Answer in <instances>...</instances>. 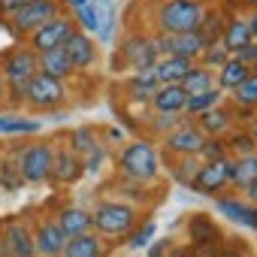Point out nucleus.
Instances as JSON below:
<instances>
[{"label":"nucleus","mask_w":257,"mask_h":257,"mask_svg":"<svg viewBox=\"0 0 257 257\" xmlns=\"http://www.w3.org/2000/svg\"><path fill=\"white\" fill-rule=\"evenodd\" d=\"M206 10L200 0H167L158 13V25L164 34H191L200 31Z\"/></svg>","instance_id":"1"},{"label":"nucleus","mask_w":257,"mask_h":257,"mask_svg":"<svg viewBox=\"0 0 257 257\" xmlns=\"http://www.w3.org/2000/svg\"><path fill=\"white\" fill-rule=\"evenodd\" d=\"M121 173L137 182H149L158 176V155L149 143H134L121 155Z\"/></svg>","instance_id":"2"},{"label":"nucleus","mask_w":257,"mask_h":257,"mask_svg":"<svg viewBox=\"0 0 257 257\" xmlns=\"http://www.w3.org/2000/svg\"><path fill=\"white\" fill-rule=\"evenodd\" d=\"M91 224L106 236H124L137 224V212L131 206H121V203H106L91 215Z\"/></svg>","instance_id":"3"},{"label":"nucleus","mask_w":257,"mask_h":257,"mask_svg":"<svg viewBox=\"0 0 257 257\" xmlns=\"http://www.w3.org/2000/svg\"><path fill=\"white\" fill-rule=\"evenodd\" d=\"M155 49L164 52V55H173V58H188V61H194V58L203 55V49H209V46L203 43V37H200L197 31H191V34H164V37L155 40Z\"/></svg>","instance_id":"4"},{"label":"nucleus","mask_w":257,"mask_h":257,"mask_svg":"<svg viewBox=\"0 0 257 257\" xmlns=\"http://www.w3.org/2000/svg\"><path fill=\"white\" fill-rule=\"evenodd\" d=\"M22 94H25L34 106H40V109H52V106H58V103L64 100V85H61V79H55V76L37 73V76L25 85Z\"/></svg>","instance_id":"5"},{"label":"nucleus","mask_w":257,"mask_h":257,"mask_svg":"<svg viewBox=\"0 0 257 257\" xmlns=\"http://www.w3.org/2000/svg\"><path fill=\"white\" fill-rule=\"evenodd\" d=\"M37 73H40V64H37V55H34L31 49H19L16 55H10V61H7V67H4L7 82H10L19 94L25 91V85H28Z\"/></svg>","instance_id":"6"},{"label":"nucleus","mask_w":257,"mask_h":257,"mask_svg":"<svg viewBox=\"0 0 257 257\" xmlns=\"http://www.w3.org/2000/svg\"><path fill=\"white\" fill-rule=\"evenodd\" d=\"M13 19H16V31H31L34 34L46 22L58 19V4H55V0H28Z\"/></svg>","instance_id":"7"},{"label":"nucleus","mask_w":257,"mask_h":257,"mask_svg":"<svg viewBox=\"0 0 257 257\" xmlns=\"http://www.w3.org/2000/svg\"><path fill=\"white\" fill-rule=\"evenodd\" d=\"M52 149L49 146H31L25 155H22V179L25 182H46L52 176Z\"/></svg>","instance_id":"8"},{"label":"nucleus","mask_w":257,"mask_h":257,"mask_svg":"<svg viewBox=\"0 0 257 257\" xmlns=\"http://www.w3.org/2000/svg\"><path fill=\"white\" fill-rule=\"evenodd\" d=\"M73 31H76V28H73V22H67V19H52V22H46L43 28H37V31H34L31 43H34V49H37V52L58 49V46H64V40H67Z\"/></svg>","instance_id":"9"},{"label":"nucleus","mask_w":257,"mask_h":257,"mask_svg":"<svg viewBox=\"0 0 257 257\" xmlns=\"http://www.w3.org/2000/svg\"><path fill=\"white\" fill-rule=\"evenodd\" d=\"M227 182H230V164H227L224 158H218V161H209L203 170H197L194 188L203 191V194H212V191L224 188Z\"/></svg>","instance_id":"10"},{"label":"nucleus","mask_w":257,"mask_h":257,"mask_svg":"<svg viewBox=\"0 0 257 257\" xmlns=\"http://www.w3.org/2000/svg\"><path fill=\"white\" fill-rule=\"evenodd\" d=\"M158 49H155V40H143V37H131L124 43V58L131 61L134 70H149L158 64Z\"/></svg>","instance_id":"11"},{"label":"nucleus","mask_w":257,"mask_h":257,"mask_svg":"<svg viewBox=\"0 0 257 257\" xmlns=\"http://www.w3.org/2000/svg\"><path fill=\"white\" fill-rule=\"evenodd\" d=\"M4 248L10 251V257H34L37 254V245L28 233L25 224L19 221H10L7 224V236H4Z\"/></svg>","instance_id":"12"},{"label":"nucleus","mask_w":257,"mask_h":257,"mask_svg":"<svg viewBox=\"0 0 257 257\" xmlns=\"http://www.w3.org/2000/svg\"><path fill=\"white\" fill-rule=\"evenodd\" d=\"M64 52H67V58H70L73 67H91L94 58H97L94 43H91L85 34H79V31H73V34L64 40Z\"/></svg>","instance_id":"13"},{"label":"nucleus","mask_w":257,"mask_h":257,"mask_svg":"<svg viewBox=\"0 0 257 257\" xmlns=\"http://www.w3.org/2000/svg\"><path fill=\"white\" fill-rule=\"evenodd\" d=\"M34 245L43 257H58L64 254V245H67V233L58 227V224H40L37 236H34Z\"/></svg>","instance_id":"14"},{"label":"nucleus","mask_w":257,"mask_h":257,"mask_svg":"<svg viewBox=\"0 0 257 257\" xmlns=\"http://www.w3.org/2000/svg\"><path fill=\"white\" fill-rule=\"evenodd\" d=\"M203 143H206L203 131H200V127H191V124H182L179 131L170 134V140H167V146L173 152H179V155H200Z\"/></svg>","instance_id":"15"},{"label":"nucleus","mask_w":257,"mask_h":257,"mask_svg":"<svg viewBox=\"0 0 257 257\" xmlns=\"http://www.w3.org/2000/svg\"><path fill=\"white\" fill-rule=\"evenodd\" d=\"M188 73H191V61H188V58H173V55H167L164 61L155 64V76H158L161 85H182Z\"/></svg>","instance_id":"16"},{"label":"nucleus","mask_w":257,"mask_h":257,"mask_svg":"<svg viewBox=\"0 0 257 257\" xmlns=\"http://www.w3.org/2000/svg\"><path fill=\"white\" fill-rule=\"evenodd\" d=\"M37 64H40V73H46V76H55V79H64V76H70V73H73V64H70V58H67L64 46L40 52Z\"/></svg>","instance_id":"17"},{"label":"nucleus","mask_w":257,"mask_h":257,"mask_svg":"<svg viewBox=\"0 0 257 257\" xmlns=\"http://www.w3.org/2000/svg\"><path fill=\"white\" fill-rule=\"evenodd\" d=\"M188 97H191V94H188L182 85H161V88L152 94V103H155L158 112H179V109H185Z\"/></svg>","instance_id":"18"},{"label":"nucleus","mask_w":257,"mask_h":257,"mask_svg":"<svg viewBox=\"0 0 257 257\" xmlns=\"http://www.w3.org/2000/svg\"><path fill=\"white\" fill-rule=\"evenodd\" d=\"M52 176H55L58 182H64V185L76 182V179L82 176V164H79V158H76L73 152H58L55 161H52Z\"/></svg>","instance_id":"19"},{"label":"nucleus","mask_w":257,"mask_h":257,"mask_svg":"<svg viewBox=\"0 0 257 257\" xmlns=\"http://www.w3.org/2000/svg\"><path fill=\"white\" fill-rule=\"evenodd\" d=\"M221 40H224V49L233 55V52H239L242 46L254 43V34H251V25H248V22H230L227 31H221Z\"/></svg>","instance_id":"20"},{"label":"nucleus","mask_w":257,"mask_h":257,"mask_svg":"<svg viewBox=\"0 0 257 257\" xmlns=\"http://www.w3.org/2000/svg\"><path fill=\"white\" fill-rule=\"evenodd\" d=\"M218 212H221L224 218L242 224V227L257 230V209H248V206H242V203H236V200H221V203H218Z\"/></svg>","instance_id":"21"},{"label":"nucleus","mask_w":257,"mask_h":257,"mask_svg":"<svg viewBox=\"0 0 257 257\" xmlns=\"http://www.w3.org/2000/svg\"><path fill=\"white\" fill-rule=\"evenodd\" d=\"M64 257H100V239L91 233L70 236L64 245Z\"/></svg>","instance_id":"22"},{"label":"nucleus","mask_w":257,"mask_h":257,"mask_svg":"<svg viewBox=\"0 0 257 257\" xmlns=\"http://www.w3.org/2000/svg\"><path fill=\"white\" fill-rule=\"evenodd\" d=\"M91 10L97 16V37L103 43L112 40V25H115V10H112V0H91Z\"/></svg>","instance_id":"23"},{"label":"nucleus","mask_w":257,"mask_h":257,"mask_svg":"<svg viewBox=\"0 0 257 257\" xmlns=\"http://www.w3.org/2000/svg\"><path fill=\"white\" fill-rule=\"evenodd\" d=\"M257 179V155H242L236 164H230V182L239 188H248Z\"/></svg>","instance_id":"24"},{"label":"nucleus","mask_w":257,"mask_h":257,"mask_svg":"<svg viewBox=\"0 0 257 257\" xmlns=\"http://www.w3.org/2000/svg\"><path fill=\"white\" fill-rule=\"evenodd\" d=\"M188 233H191V242L194 245H212L218 239V227L206 215H194L191 224H188Z\"/></svg>","instance_id":"25"},{"label":"nucleus","mask_w":257,"mask_h":257,"mask_svg":"<svg viewBox=\"0 0 257 257\" xmlns=\"http://www.w3.org/2000/svg\"><path fill=\"white\" fill-rule=\"evenodd\" d=\"M248 76H251V67H248V64H242V61H236V58H233V61H227V64L221 67V73H218L221 88H230V91H233V88H239Z\"/></svg>","instance_id":"26"},{"label":"nucleus","mask_w":257,"mask_h":257,"mask_svg":"<svg viewBox=\"0 0 257 257\" xmlns=\"http://www.w3.org/2000/svg\"><path fill=\"white\" fill-rule=\"evenodd\" d=\"M58 227L67 233V239H70V236H82V233H88V227H91V215L82 212V209H67V212L61 215V224H58Z\"/></svg>","instance_id":"27"},{"label":"nucleus","mask_w":257,"mask_h":257,"mask_svg":"<svg viewBox=\"0 0 257 257\" xmlns=\"http://www.w3.org/2000/svg\"><path fill=\"white\" fill-rule=\"evenodd\" d=\"M40 121L34 118H16V115H0V134H40Z\"/></svg>","instance_id":"28"},{"label":"nucleus","mask_w":257,"mask_h":257,"mask_svg":"<svg viewBox=\"0 0 257 257\" xmlns=\"http://www.w3.org/2000/svg\"><path fill=\"white\" fill-rule=\"evenodd\" d=\"M200 115H203L200 118V131H206V134H221V131L230 127V115L224 109H218V106H212V109H206Z\"/></svg>","instance_id":"29"},{"label":"nucleus","mask_w":257,"mask_h":257,"mask_svg":"<svg viewBox=\"0 0 257 257\" xmlns=\"http://www.w3.org/2000/svg\"><path fill=\"white\" fill-rule=\"evenodd\" d=\"M161 88V82H158V76H155V67H149V70H137V76H134V82H131V91L140 97H152L155 91Z\"/></svg>","instance_id":"30"},{"label":"nucleus","mask_w":257,"mask_h":257,"mask_svg":"<svg viewBox=\"0 0 257 257\" xmlns=\"http://www.w3.org/2000/svg\"><path fill=\"white\" fill-rule=\"evenodd\" d=\"M218 97H221V91L206 88V91H200V94H191V97H188V103H185V109H188L191 115H200V112H206V109L218 106Z\"/></svg>","instance_id":"31"},{"label":"nucleus","mask_w":257,"mask_h":257,"mask_svg":"<svg viewBox=\"0 0 257 257\" xmlns=\"http://www.w3.org/2000/svg\"><path fill=\"white\" fill-rule=\"evenodd\" d=\"M182 88H185L188 94H200V91H206V88H212V73H209L206 67H191V73L185 76V82H182Z\"/></svg>","instance_id":"32"},{"label":"nucleus","mask_w":257,"mask_h":257,"mask_svg":"<svg viewBox=\"0 0 257 257\" xmlns=\"http://www.w3.org/2000/svg\"><path fill=\"white\" fill-rule=\"evenodd\" d=\"M197 34L203 37V43H206V46H212V43L221 37V16H218V13L203 16V22H200V31H197Z\"/></svg>","instance_id":"33"},{"label":"nucleus","mask_w":257,"mask_h":257,"mask_svg":"<svg viewBox=\"0 0 257 257\" xmlns=\"http://www.w3.org/2000/svg\"><path fill=\"white\" fill-rule=\"evenodd\" d=\"M236 91V100L242 103V106H257V73H251L239 88H233Z\"/></svg>","instance_id":"34"},{"label":"nucleus","mask_w":257,"mask_h":257,"mask_svg":"<svg viewBox=\"0 0 257 257\" xmlns=\"http://www.w3.org/2000/svg\"><path fill=\"white\" fill-rule=\"evenodd\" d=\"M73 146H76V152H82V155H91L94 149H100L97 140H94V134L88 131V127H79V131L73 134Z\"/></svg>","instance_id":"35"},{"label":"nucleus","mask_w":257,"mask_h":257,"mask_svg":"<svg viewBox=\"0 0 257 257\" xmlns=\"http://www.w3.org/2000/svg\"><path fill=\"white\" fill-rule=\"evenodd\" d=\"M203 61L209 67H224L230 61V52L227 49H203Z\"/></svg>","instance_id":"36"},{"label":"nucleus","mask_w":257,"mask_h":257,"mask_svg":"<svg viewBox=\"0 0 257 257\" xmlns=\"http://www.w3.org/2000/svg\"><path fill=\"white\" fill-rule=\"evenodd\" d=\"M152 236H155V224H152V221H149V224H146V227H143V230H137V233H134V236H131V242H127V245H131V248H146V245H149V239H152Z\"/></svg>","instance_id":"37"},{"label":"nucleus","mask_w":257,"mask_h":257,"mask_svg":"<svg viewBox=\"0 0 257 257\" xmlns=\"http://www.w3.org/2000/svg\"><path fill=\"white\" fill-rule=\"evenodd\" d=\"M76 16H79V22H82V28H85V31H91V34H97V16H94V10H91V4H85V7H79V10H76Z\"/></svg>","instance_id":"38"},{"label":"nucleus","mask_w":257,"mask_h":257,"mask_svg":"<svg viewBox=\"0 0 257 257\" xmlns=\"http://www.w3.org/2000/svg\"><path fill=\"white\" fill-rule=\"evenodd\" d=\"M22 182H25L22 170H16V167H4V170H0V185H4V188H16Z\"/></svg>","instance_id":"39"},{"label":"nucleus","mask_w":257,"mask_h":257,"mask_svg":"<svg viewBox=\"0 0 257 257\" xmlns=\"http://www.w3.org/2000/svg\"><path fill=\"white\" fill-rule=\"evenodd\" d=\"M236 61H242V64H248V67H254V64H257V43L242 46V49L236 52Z\"/></svg>","instance_id":"40"},{"label":"nucleus","mask_w":257,"mask_h":257,"mask_svg":"<svg viewBox=\"0 0 257 257\" xmlns=\"http://www.w3.org/2000/svg\"><path fill=\"white\" fill-rule=\"evenodd\" d=\"M233 149L242 152V155H251V152H254V140L245 137V134H236V137H233Z\"/></svg>","instance_id":"41"},{"label":"nucleus","mask_w":257,"mask_h":257,"mask_svg":"<svg viewBox=\"0 0 257 257\" xmlns=\"http://www.w3.org/2000/svg\"><path fill=\"white\" fill-rule=\"evenodd\" d=\"M200 155H203L206 161H218V158H224V149H221V143H203Z\"/></svg>","instance_id":"42"},{"label":"nucleus","mask_w":257,"mask_h":257,"mask_svg":"<svg viewBox=\"0 0 257 257\" xmlns=\"http://www.w3.org/2000/svg\"><path fill=\"white\" fill-rule=\"evenodd\" d=\"M28 0H0V16H16Z\"/></svg>","instance_id":"43"},{"label":"nucleus","mask_w":257,"mask_h":257,"mask_svg":"<svg viewBox=\"0 0 257 257\" xmlns=\"http://www.w3.org/2000/svg\"><path fill=\"white\" fill-rule=\"evenodd\" d=\"M100 164H103V149H94V152L88 155V164H85L82 170H85V173H97Z\"/></svg>","instance_id":"44"},{"label":"nucleus","mask_w":257,"mask_h":257,"mask_svg":"<svg viewBox=\"0 0 257 257\" xmlns=\"http://www.w3.org/2000/svg\"><path fill=\"white\" fill-rule=\"evenodd\" d=\"M194 257H221V254L215 251V245H197L194 248Z\"/></svg>","instance_id":"45"},{"label":"nucleus","mask_w":257,"mask_h":257,"mask_svg":"<svg viewBox=\"0 0 257 257\" xmlns=\"http://www.w3.org/2000/svg\"><path fill=\"white\" fill-rule=\"evenodd\" d=\"M248 194H251V197H254V200H257V179H254V182H251V185H248Z\"/></svg>","instance_id":"46"},{"label":"nucleus","mask_w":257,"mask_h":257,"mask_svg":"<svg viewBox=\"0 0 257 257\" xmlns=\"http://www.w3.org/2000/svg\"><path fill=\"white\" fill-rule=\"evenodd\" d=\"M248 25H251V34H254V37H257V13H254V19H251V22H248Z\"/></svg>","instance_id":"47"},{"label":"nucleus","mask_w":257,"mask_h":257,"mask_svg":"<svg viewBox=\"0 0 257 257\" xmlns=\"http://www.w3.org/2000/svg\"><path fill=\"white\" fill-rule=\"evenodd\" d=\"M70 4H73V7L79 10V7H85V4H91V0H70Z\"/></svg>","instance_id":"48"},{"label":"nucleus","mask_w":257,"mask_h":257,"mask_svg":"<svg viewBox=\"0 0 257 257\" xmlns=\"http://www.w3.org/2000/svg\"><path fill=\"white\" fill-rule=\"evenodd\" d=\"M161 251H164V245H155L152 248V257H161Z\"/></svg>","instance_id":"49"},{"label":"nucleus","mask_w":257,"mask_h":257,"mask_svg":"<svg viewBox=\"0 0 257 257\" xmlns=\"http://www.w3.org/2000/svg\"><path fill=\"white\" fill-rule=\"evenodd\" d=\"M251 140H254V146H257V121H254V127H251Z\"/></svg>","instance_id":"50"},{"label":"nucleus","mask_w":257,"mask_h":257,"mask_svg":"<svg viewBox=\"0 0 257 257\" xmlns=\"http://www.w3.org/2000/svg\"><path fill=\"white\" fill-rule=\"evenodd\" d=\"M0 257H4V239H0Z\"/></svg>","instance_id":"51"},{"label":"nucleus","mask_w":257,"mask_h":257,"mask_svg":"<svg viewBox=\"0 0 257 257\" xmlns=\"http://www.w3.org/2000/svg\"><path fill=\"white\" fill-rule=\"evenodd\" d=\"M0 97H4V79H0Z\"/></svg>","instance_id":"52"},{"label":"nucleus","mask_w":257,"mask_h":257,"mask_svg":"<svg viewBox=\"0 0 257 257\" xmlns=\"http://www.w3.org/2000/svg\"><path fill=\"white\" fill-rule=\"evenodd\" d=\"M224 257H239V254H233V251H230V254H224Z\"/></svg>","instance_id":"53"},{"label":"nucleus","mask_w":257,"mask_h":257,"mask_svg":"<svg viewBox=\"0 0 257 257\" xmlns=\"http://www.w3.org/2000/svg\"><path fill=\"white\" fill-rule=\"evenodd\" d=\"M248 4H254V7H257V0H248Z\"/></svg>","instance_id":"54"},{"label":"nucleus","mask_w":257,"mask_h":257,"mask_svg":"<svg viewBox=\"0 0 257 257\" xmlns=\"http://www.w3.org/2000/svg\"><path fill=\"white\" fill-rule=\"evenodd\" d=\"M251 70H254V73H257V64H254V67H251Z\"/></svg>","instance_id":"55"}]
</instances>
